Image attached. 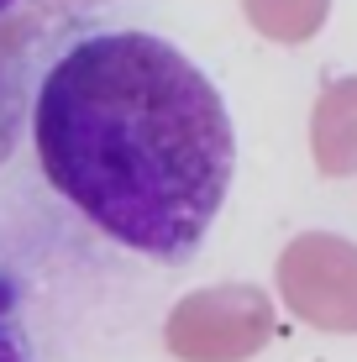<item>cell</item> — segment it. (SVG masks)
Instances as JSON below:
<instances>
[{
    "label": "cell",
    "mask_w": 357,
    "mask_h": 362,
    "mask_svg": "<svg viewBox=\"0 0 357 362\" xmlns=\"http://www.w3.org/2000/svg\"><path fill=\"white\" fill-rule=\"evenodd\" d=\"M27 127L53 194L153 263H189L237 179L221 84L142 27L69 37L37 74Z\"/></svg>",
    "instance_id": "obj_1"
},
{
    "label": "cell",
    "mask_w": 357,
    "mask_h": 362,
    "mask_svg": "<svg viewBox=\"0 0 357 362\" xmlns=\"http://www.w3.org/2000/svg\"><path fill=\"white\" fill-rule=\"evenodd\" d=\"M110 0H0V32L16 37L21 47L42 42V37H64L90 27Z\"/></svg>",
    "instance_id": "obj_2"
},
{
    "label": "cell",
    "mask_w": 357,
    "mask_h": 362,
    "mask_svg": "<svg viewBox=\"0 0 357 362\" xmlns=\"http://www.w3.org/2000/svg\"><path fill=\"white\" fill-rule=\"evenodd\" d=\"M32 121V95L21 90V74L0 58V168L11 163V153L21 147V132Z\"/></svg>",
    "instance_id": "obj_3"
},
{
    "label": "cell",
    "mask_w": 357,
    "mask_h": 362,
    "mask_svg": "<svg viewBox=\"0 0 357 362\" xmlns=\"http://www.w3.org/2000/svg\"><path fill=\"white\" fill-rule=\"evenodd\" d=\"M0 362H32V336L21 326V310L0 279Z\"/></svg>",
    "instance_id": "obj_4"
}]
</instances>
